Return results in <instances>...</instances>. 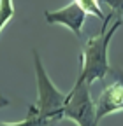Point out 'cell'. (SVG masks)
I'll return each instance as SVG.
<instances>
[{
	"label": "cell",
	"instance_id": "1",
	"mask_svg": "<svg viewBox=\"0 0 123 126\" xmlns=\"http://www.w3.org/2000/svg\"><path fill=\"white\" fill-rule=\"evenodd\" d=\"M121 25L123 23L114 19V16L109 12L102 23L100 33L86 40L81 53V72H79V77L86 84H91L95 81H104L107 77V74L111 70L109 56H107L109 44L113 35Z\"/></svg>",
	"mask_w": 123,
	"mask_h": 126
},
{
	"label": "cell",
	"instance_id": "2",
	"mask_svg": "<svg viewBox=\"0 0 123 126\" xmlns=\"http://www.w3.org/2000/svg\"><path fill=\"white\" fill-rule=\"evenodd\" d=\"M34 67H35V81H37V102L34 103V109L39 117L49 119L58 123L63 119V105L67 94L62 93L53 82L46 72L39 53L34 49Z\"/></svg>",
	"mask_w": 123,
	"mask_h": 126
},
{
	"label": "cell",
	"instance_id": "3",
	"mask_svg": "<svg viewBox=\"0 0 123 126\" xmlns=\"http://www.w3.org/2000/svg\"><path fill=\"white\" fill-rule=\"evenodd\" d=\"M63 117L70 119L78 126H99L95 102L91 100L90 94V84H86L81 77H78L74 88L69 91L65 98Z\"/></svg>",
	"mask_w": 123,
	"mask_h": 126
},
{
	"label": "cell",
	"instance_id": "4",
	"mask_svg": "<svg viewBox=\"0 0 123 126\" xmlns=\"http://www.w3.org/2000/svg\"><path fill=\"white\" fill-rule=\"evenodd\" d=\"M44 18L49 25H62V26L69 28L70 32H74L76 37H81L84 19H86V12L72 0L69 5L62 7L58 11H46Z\"/></svg>",
	"mask_w": 123,
	"mask_h": 126
},
{
	"label": "cell",
	"instance_id": "5",
	"mask_svg": "<svg viewBox=\"0 0 123 126\" xmlns=\"http://www.w3.org/2000/svg\"><path fill=\"white\" fill-rule=\"evenodd\" d=\"M120 110H123V84L114 79V82L105 86L99 94L95 102V114L97 119L100 121L102 117L120 112Z\"/></svg>",
	"mask_w": 123,
	"mask_h": 126
},
{
	"label": "cell",
	"instance_id": "6",
	"mask_svg": "<svg viewBox=\"0 0 123 126\" xmlns=\"http://www.w3.org/2000/svg\"><path fill=\"white\" fill-rule=\"evenodd\" d=\"M86 14H93L97 18H100L102 21L105 19V16L102 12V7H100V0H74Z\"/></svg>",
	"mask_w": 123,
	"mask_h": 126
},
{
	"label": "cell",
	"instance_id": "7",
	"mask_svg": "<svg viewBox=\"0 0 123 126\" xmlns=\"http://www.w3.org/2000/svg\"><path fill=\"white\" fill-rule=\"evenodd\" d=\"M12 16H14L12 0H0V32H2L4 26L12 19Z\"/></svg>",
	"mask_w": 123,
	"mask_h": 126
},
{
	"label": "cell",
	"instance_id": "8",
	"mask_svg": "<svg viewBox=\"0 0 123 126\" xmlns=\"http://www.w3.org/2000/svg\"><path fill=\"white\" fill-rule=\"evenodd\" d=\"M100 2L109 5L111 7V14L114 16V19L123 23V0H100Z\"/></svg>",
	"mask_w": 123,
	"mask_h": 126
},
{
	"label": "cell",
	"instance_id": "9",
	"mask_svg": "<svg viewBox=\"0 0 123 126\" xmlns=\"http://www.w3.org/2000/svg\"><path fill=\"white\" fill-rule=\"evenodd\" d=\"M109 74H113V77L116 79V81H120V82L123 84V70H120V68H111Z\"/></svg>",
	"mask_w": 123,
	"mask_h": 126
},
{
	"label": "cell",
	"instance_id": "10",
	"mask_svg": "<svg viewBox=\"0 0 123 126\" xmlns=\"http://www.w3.org/2000/svg\"><path fill=\"white\" fill-rule=\"evenodd\" d=\"M7 105H9V100L4 98L2 94H0V109H2V107H7Z\"/></svg>",
	"mask_w": 123,
	"mask_h": 126
}]
</instances>
